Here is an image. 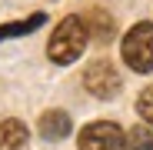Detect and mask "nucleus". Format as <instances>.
Returning <instances> with one entry per match:
<instances>
[{
  "label": "nucleus",
  "mask_w": 153,
  "mask_h": 150,
  "mask_svg": "<svg viewBox=\"0 0 153 150\" xmlns=\"http://www.w3.org/2000/svg\"><path fill=\"white\" fill-rule=\"evenodd\" d=\"M37 130H40L43 140H63V137H70V130H73V120H70V113H63V110H43L40 120H37Z\"/></svg>",
  "instance_id": "39448f33"
},
{
  "label": "nucleus",
  "mask_w": 153,
  "mask_h": 150,
  "mask_svg": "<svg viewBox=\"0 0 153 150\" xmlns=\"http://www.w3.org/2000/svg\"><path fill=\"white\" fill-rule=\"evenodd\" d=\"M137 113H140L146 123H153V87L140 90V97H137Z\"/></svg>",
  "instance_id": "9d476101"
},
{
  "label": "nucleus",
  "mask_w": 153,
  "mask_h": 150,
  "mask_svg": "<svg viewBox=\"0 0 153 150\" xmlns=\"http://www.w3.org/2000/svg\"><path fill=\"white\" fill-rule=\"evenodd\" d=\"M120 54H123V63L130 70H137V73H150L153 70V23L150 20L133 23L123 34Z\"/></svg>",
  "instance_id": "f03ea898"
},
{
  "label": "nucleus",
  "mask_w": 153,
  "mask_h": 150,
  "mask_svg": "<svg viewBox=\"0 0 153 150\" xmlns=\"http://www.w3.org/2000/svg\"><path fill=\"white\" fill-rule=\"evenodd\" d=\"M83 87H87L93 97H100V100H110V97L120 93L123 80H120V73H117L113 63H107V60H93V63L83 70Z\"/></svg>",
  "instance_id": "7ed1b4c3"
},
{
  "label": "nucleus",
  "mask_w": 153,
  "mask_h": 150,
  "mask_svg": "<svg viewBox=\"0 0 153 150\" xmlns=\"http://www.w3.org/2000/svg\"><path fill=\"white\" fill-rule=\"evenodd\" d=\"M123 150H153V130L146 123L130 127V134L123 137Z\"/></svg>",
  "instance_id": "1a4fd4ad"
},
{
  "label": "nucleus",
  "mask_w": 153,
  "mask_h": 150,
  "mask_svg": "<svg viewBox=\"0 0 153 150\" xmlns=\"http://www.w3.org/2000/svg\"><path fill=\"white\" fill-rule=\"evenodd\" d=\"M27 147H30V130L20 120L0 123V150H27Z\"/></svg>",
  "instance_id": "423d86ee"
},
{
  "label": "nucleus",
  "mask_w": 153,
  "mask_h": 150,
  "mask_svg": "<svg viewBox=\"0 0 153 150\" xmlns=\"http://www.w3.org/2000/svg\"><path fill=\"white\" fill-rule=\"evenodd\" d=\"M83 23H87V34H90V40H97V43H107V40H113V17L107 13V10H90L87 17H83Z\"/></svg>",
  "instance_id": "0eeeda50"
},
{
  "label": "nucleus",
  "mask_w": 153,
  "mask_h": 150,
  "mask_svg": "<svg viewBox=\"0 0 153 150\" xmlns=\"http://www.w3.org/2000/svg\"><path fill=\"white\" fill-rule=\"evenodd\" d=\"M87 40H90V34H87L83 17L70 13V17H63L57 23L53 37H50V43H47V57L53 63H73L87 50Z\"/></svg>",
  "instance_id": "f257e3e1"
},
{
  "label": "nucleus",
  "mask_w": 153,
  "mask_h": 150,
  "mask_svg": "<svg viewBox=\"0 0 153 150\" xmlns=\"http://www.w3.org/2000/svg\"><path fill=\"white\" fill-rule=\"evenodd\" d=\"M47 23V13H30L27 20H10V23H0V43L4 40H13V37H27L33 34L37 27Z\"/></svg>",
  "instance_id": "6e6552de"
},
{
  "label": "nucleus",
  "mask_w": 153,
  "mask_h": 150,
  "mask_svg": "<svg viewBox=\"0 0 153 150\" xmlns=\"http://www.w3.org/2000/svg\"><path fill=\"white\" fill-rule=\"evenodd\" d=\"M80 150H123V130L113 120H97L80 130Z\"/></svg>",
  "instance_id": "20e7f679"
}]
</instances>
